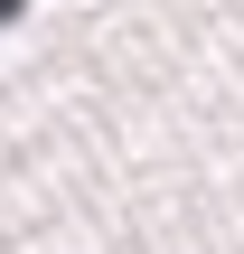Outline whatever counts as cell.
<instances>
[{
  "instance_id": "cell-1",
  "label": "cell",
  "mask_w": 244,
  "mask_h": 254,
  "mask_svg": "<svg viewBox=\"0 0 244 254\" xmlns=\"http://www.w3.org/2000/svg\"><path fill=\"white\" fill-rule=\"evenodd\" d=\"M9 9H19V0H0V19H9Z\"/></svg>"
}]
</instances>
